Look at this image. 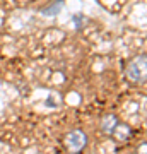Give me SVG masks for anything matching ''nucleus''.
<instances>
[{
  "instance_id": "f257e3e1",
  "label": "nucleus",
  "mask_w": 147,
  "mask_h": 154,
  "mask_svg": "<svg viewBox=\"0 0 147 154\" xmlns=\"http://www.w3.org/2000/svg\"><path fill=\"white\" fill-rule=\"evenodd\" d=\"M125 74H127V79L133 84L145 82V77H147V57H145V53L133 57L127 63Z\"/></svg>"
},
{
  "instance_id": "f03ea898",
  "label": "nucleus",
  "mask_w": 147,
  "mask_h": 154,
  "mask_svg": "<svg viewBox=\"0 0 147 154\" xmlns=\"http://www.w3.org/2000/svg\"><path fill=\"white\" fill-rule=\"evenodd\" d=\"M87 144V135L82 130H74L65 135V147L70 154H79Z\"/></svg>"
},
{
  "instance_id": "7ed1b4c3",
  "label": "nucleus",
  "mask_w": 147,
  "mask_h": 154,
  "mask_svg": "<svg viewBox=\"0 0 147 154\" xmlns=\"http://www.w3.org/2000/svg\"><path fill=\"white\" fill-rule=\"evenodd\" d=\"M62 7H63V0H51L48 5H44L41 9V14L43 16H48V17H53L62 11Z\"/></svg>"
},
{
  "instance_id": "20e7f679",
  "label": "nucleus",
  "mask_w": 147,
  "mask_h": 154,
  "mask_svg": "<svg viewBox=\"0 0 147 154\" xmlns=\"http://www.w3.org/2000/svg\"><path fill=\"white\" fill-rule=\"evenodd\" d=\"M116 125H118V118L115 115H106L101 120V130H103L104 134H108V135H111L113 134V130L116 128Z\"/></svg>"
},
{
  "instance_id": "39448f33",
  "label": "nucleus",
  "mask_w": 147,
  "mask_h": 154,
  "mask_svg": "<svg viewBox=\"0 0 147 154\" xmlns=\"http://www.w3.org/2000/svg\"><path fill=\"white\" fill-rule=\"evenodd\" d=\"M111 135H116V137L120 139V140H125V139L130 137V128H128L127 125H120V123H118Z\"/></svg>"
}]
</instances>
